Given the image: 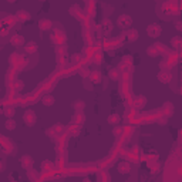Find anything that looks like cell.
<instances>
[{
  "label": "cell",
  "mask_w": 182,
  "mask_h": 182,
  "mask_svg": "<svg viewBox=\"0 0 182 182\" xmlns=\"http://www.w3.org/2000/svg\"><path fill=\"white\" fill-rule=\"evenodd\" d=\"M3 112H4V115H6V117L13 118V115H14V108H13V107H6Z\"/></svg>",
  "instance_id": "obj_16"
},
{
  "label": "cell",
  "mask_w": 182,
  "mask_h": 182,
  "mask_svg": "<svg viewBox=\"0 0 182 182\" xmlns=\"http://www.w3.org/2000/svg\"><path fill=\"white\" fill-rule=\"evenodd\" d=\"M4 125H6V128L9 129V131H13V129H16V121H14L13 118H9Z\"/></svg>",
  "instance_id": "obj_14"
},
{
  "label": "cell",
  "mask_w": 182,
  "mask_h": 182,
  "mask_svg": "<svg viewBox=\"0 0 182 182\" xmlns=\"http://www.w3.org/2000/svg\"><path fill=\"white\" fill-rule=\"evenodd\" d=\"M154 47L158 50V53H161V51H165V47H164V44H162V43H155V44H154Z\"/></svg>",
  "instance_id": "obj_20"
},
{
  "label": "cell",
  "mask_w": 182,
  "mask_h": 182,
  "mask_svg": "<svg viewBox=\"0 0 182 182\" xmlns=\"http://www.w3.org/2000/svg\"><path fill=\"white\" fill-rule=\"evenodd\" d=\"M118 171H119V174H128V172L131 171L129 162H121V164L118 165Z\"/></svg>",
  "instance_id": "obj_5"
},
{
  "label": "cell",
  "mask_w": 182,
  "mask_h": 182,
  "mask_svg": "<svg viewBox=\"0 0 182 182\" xmlns=\"http://www.w3.org/2000/svg\"><path fill=\"white\" fill-rule=\"evenodd\" d=\"M145 101H147V98L144 96H139V97H137V100H135V105L138 108H142L144 105H145Z\"/></svg>",
  "instance_id": "obj_12"
},
{
  "label": "cell",
  "mask_w": 182,
  "mask_h": 182,
  "mask_svg": "<svg viewBox=\"0 0 182 182\" xmlns=\"http://www.w3.org/2000/svg\"><path fill=\"white\" fill-rule=\"evenodd\" d=\"M147 53L150 54V56H152V57H157V56H158V50H157V48H155V47H154V46H152V47H150V48H148V50H147Z\"/></svg>",
  "instance_id": "obj_18"
},
{
  "label": "cell",
  "mask_w": 182,
  "mask_h": 182,
  "mask_svg": "<svg viewBox=\"0 0 182 182\" xmlns=\"http://www.w3.org/2000/svg\"><path fill=\"white\" fill-rule=\"evenodd\" d=\"M24 50H26L29 54H33L36 50H37V44L34 43V41H29V43L24 46Z\"/></svg>",
  "instance_id": "obj_7"
},
{
  "label": "cell",
  "mask_w": 182,
  "mask_h": 182,
  "mask_svg": "<svg viewBox=\"0 0 182 182\" xmlns=\"http://www.w3.org/2000/svg\"><path fill=\"white\" fill-rule=\"evenodd\" d=\"M51 26H53V23H51V20H48V19L40 20V23H39V27H40L41 30H50Z\"/></svg>",
  "instance_id": "obj_6"
},
{
  "label": "cell",
  "mask_w": 182,
  "mask_h": 182,
  "mask_svg": "<svg viewBox=\"0 0 182 182\" xmlns=\"http://www.w3.org/2000/svg\"><path fill=\"white\" fill-rule=\"evenodd\" d=\"M147 33H148L150 37H158L161 33H162V27H161L160 24H157V23H152V24H150L147 27Z\"/></svg>",
  "instance_id": "obj_1"
},
{
  "label": "cell",
  "mask_w": 182,
  "mask_h": 182,
  "mask_svg": "<svg viewBox=\"0 0 182 182\" xmlns=\"http://www.w3.org/2000/svg\"><path fill=\"white\" fill-rule=\"evenodd\" d=\"M27 174H29V176H30V178H34V179H37V178H39V176H37V174H36V172H34V174H33V169H30V171H27Z\"/></svg>",
  "instance_id": "obj_22"
},
{
  "label": "cell",
  "mask_w": 182,
  "mask_h": 182,
  "mask_svg": "<svg viewBox=\"0 0 182 182\" xmlns=\"http://www.w3.org/2000/svg\"><path fill=\"white\" fill-rule=\"evenodd\" d=\"M108 75H110V78L114 80V81H117L118 78H119V73H118V70H111V71L108 73Z\"/></svg>",
  "instance_id": "obj_17"
},
{
  "label": "cell",
  "mask_w": 182,
  "mask_h": 182,
  "mask_svg": "<svg viewBox=\"0 0 182 182\" xmlns=\"http://www.w3.org/2000/svg\"><path fill=\"white\" fill-rule=\"evenodd\" d=\"M75 110H80V108H84V103H83V101H77V103H75Z\"/></svg>",
  "instance_id": "obj_21"
},
{
  "label": "cell",
  "mask_w": 182,
  "mask_h": 182,
  "mask_svg": "<svg viewBox=\"0 0 182 182\" xmlns=\"http://www.w3.org/2000/svg\"><path fill=\"white\" fill-rule=\"evenodd\" d=\"M172 44H174V47L179 48V47H181V46H179V44H181V37H178V36L174 37V39H172Z\"/></svg>",
  "instance_id": "obj_19"
},
{
  "label": "cell",
  "mask_w": 182,
  "mask_h": 182,
  "mask_svg": "<svg viewBox=\"0 0 182 182\" xmlns=\"http://www.w3.org/2000/svg\"><path fill=\"white\" fill-rule=\"evenodd\" d=\"M158 78H160L162 83H168L169 80L172 78V75L171 73H167V71H161L160 74H158Z\"/></svg>",
  "instance_id": "obj_8"
},
{
  "label": "cell",
  "mask_w": 182,
  "mask_h": 182,
  "mask_svg": "<svg viewBox=\"0 0 182 182\" xmlns=\"http://www.w3.org/2000/svg\"><path fill=\"white\" fill-rule=\"evenodd\" d=\"M43 104L46 107H51L54 104V97L53 96H44L43 97Z\"/></svg>",
  "instance_id": "obj_11"
},
{
  "label": "cell",
  "mask_w": 182,
  "mask_h": 182,
  "mask_svg": "<svg viewBox=\"0 0 182 182\" xmlns=\"http://www.w3.org/2000/svg\"><path fill=\"white\" fill-rule=\"evenodd\" d=\"M17 17H19L20 20H29V19H30V14L26 10H20L17 13Z\"/></svg>",
  "instance_id": "obj_15"
},
{
  "label": "cell",
  "mask_w": 182,
  "mask_h": 182,
  "mask_svg": "<svg viewBox=\"0 0 182 182\" xmlns=\"http://www.w3.org/2000/svg\"><path fill=\"white\" fill-rule=\"evenodd\" d=\"M118 27H121V29H128L129 26H131V23H132V20H131V17H129L128 14H122V16H119L118 17Z\"/></svg>",
  "instance_id": "obj_2"
},
{
  "label": "cell",
  "mask_w": 182,
  "mask_h": 182,
  "mask_svg": "<svg viewBox=\"0 0 182 182\" xmlns=\"http://www.w3.org/2000/svg\"><path fill=\"white\" fill-rule=\"evenodd\" d=\"M41 167H43V169H44V168H50V167H51V164H48V162H43V164H41Z\"/></svg>",
  "instance_id": "obj_23"
},
{
  "label": "cell",
  "mask_w": 182,
  "mask_h": 182,
  "mask_svg": "<svg viewBox=\"0 0 182 182\" xmlns=\"http://www.w3.org/2000/svg\"><path fill=\"white\" fill-rule=\"evenodd\" d=\"M36 114L33 112V111H26V114H24V117H23V121L29 125V127H32L34 125V122H36Z\"/></svg>",
  "instance_id": "obj_3"
},
{
  "label": "cell",
  "mask_w": 182,
  "mask_h": 182,
  "mask_svg": "<svg viewBox=\"0 0 182 182\" xmlns=\"http://www.w3.org/2000/svg\"><path fill=\"white\" fill-rule=\"evenodd\" d=\"M119 119H121V118H119V115H118V114H111V115L108 117V122H110V124H114V125H117L118 122H119Z\"/></svg>",
  "instance_id": "obj_13"
},
{
  "label": "cell",
  "mask_w": 182,
  "mask_h": 182,
  "mask_svg": "<svg viewBox=\"0 0 182 182\" xmlns=\"http://www.w3.org/2000/svg\"><path fill=\"white\" fill-rule=\"evenodd\" d=\"M125 37H127L128 41H135V40L138 39V32H137V30H129V32L125 34Z\"/></svg>",
  "instance_id": "obj_10"
},
{
  "label": "cell",
  "mask_w": 182,
  "mask_h": 182,
  "mask_svg": "<svg viewBox=\"0 0 182 182\" xmlns=\"http://www.w3.org/2000/svg\"><path fill=\"white\" fill-rule=\"evenodd\" d=\"M23 43H24V39H23L22 36L16 34V36H13V37H11V44H13V46H16V47H17V46H22Z\"/></svg>",
  "instance_id": "obj_9"
},
{
  "label": "cell",
  "mask_w": 182,
  "mask_h": 182,
  "mask_svg": "<svg viewBox=\"0 0 182 182\" xmlns=\"http://www.w3.org/2000/svg\"><path fill=\"white\" fill-rule=\"evenodd\" d=\"M33 165V160L30 155H24L22 158V167L24 168V169H30Z\"/></svg>",
  "instance_id": "obj_4"
}]
</instances>
